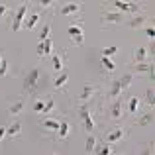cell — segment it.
<instances>
[{"label": "cell", "mask_w": 155, "mask_h": 155, "mask_svg": "<svg viewBox=\"0 0 155 155\" xmlns=\"http://www.w3.org/2000/svg\"><path fill=\"white\" fill-rule=\"evenodd\" d=\"M132 81H134V73H130V71L122 73L118 79H112V83H110L108 91H106V94H104V100H106V102H110V100L120 98L122 92L128 91V87L132 84Z\"/></svg>", "instance_id": "1"}, {"label": "cell", "mask_w": 155, "mask_h": 155, "mask_svg": "<svg viewBox=\"0 0 155 155\" xmlns=\"http://www.w3.org/2000/svg\"><path fill=\"white\" fill-rule=\"evenodd\" d=\"M104 116L110 122H122L126 118V102L120 98L106 102L104 104Z\"/></svg>", "instance_id": "2"}, {"label": "cell", "mask_w": 155, "mask_h": 155, "mask_svg": "<svg viewBox=\"0 0 155 155\" xmlns=\"http://www.w3.org/2000/svg\"><path fill=\"white\" fill-rule=\"evenodd\" d=\"M112 6H116L118 8V12H122V14H128V16H132V14H137V12H143V4L141 2H136V0H108Z\"/></svg>", "instance_id": "3"}, {"label": "cell", "mask_w": 155, "mask_h": 155, "mask_svg": "<svg viewBox=\"0 0 155 155\" xmlns=\"http://www.w3.org/2000/svg\"><path fill=\"white\" fill-rule=\"evenodd\" d=\"M39 77H41V69L34 67L24 75V92H35L38 91V83H39Z\"/></svg>", "instance_id": "4"}, {"label": "cell", "mask_w": 155, "mask_h": 155, "mask_svg": "<svg viewBox=\"0 0 155 155\" xmlns=\"http://www.w3.org/2000/svg\"><path fill=\"white\" fill-rule=\"evenodd\" d=\"M100 91H102V87H100V84H96V83H87L77 102H79V104H91L92 100L96 98V94H100Z\"/></svg>", "instance_id": "5"}, {"label": "cell", "mask_w": 155, "mask_h": 155, "mask_svg": "<svg viewBox=\"0 0 155 155\" xmlns=\"http://www.w3.org/2000/svg\"><path fill=\"white\" fill-rule=\"evenodd\" d=\"M79 118L83 120V126L88 134L96 132V124H94V118H92V112L88 108V104H79Z\"/></svg>", "instance_id": "6"}, {"label": "cell", "mask_w": 155, "mask_h": 155, "mask_svg": "<svg viewBox=\"0 0 155 155\" xmlns=\"http://www.w3.org/2000/svg\"><path fill=\"white\" fill-rule=\"evenodd\" d=\"M28 12H30V2H22V4L18 6V10L14 12V16H12V24H10L12 31H18L20 28H22L24 18H26Z\"/></svg>", "instance_id": "7"}, {"label": "cell", "mask_w": 155, "mask_h": 155, "mask_svg": "<svg viewBox=\"0 0 155 155\" xmlns=\"http://www.w3.org/2000/svg\"><path fill=\"white\" fill-rule=\"evenodd\" d=\"M100 20H102L104 26H118V24H124L126 14H122V12H118V10H104L102 16H100Z\"/></svg>", "instance_id": "8"}, {"label": "cell", "mask_w": 155, "mask_h": 155, "mask_svg": "<svg viewBox=\"0 0 155 155\" xmlns=\"http://www.w3.org/2000/svg\"><path fill=\"white\" fill-rule=\"evenodd\" d=\"M124 22H126V26H128V28H132V30H137V28H143L145 24L149 22V16L143 14V12H137V14H132V18L124 20Z\"/></svg>", "instance_id": "9"}, {"label": "cell", "mask_w": 155, "mask_h": 155, "mask_svg": "<svg viewBox=\"0 0 155 155\" xmlns=\"http://www.w3.org/2000/svg\"><path fill=\"white\" fill-rule=\"evenodd\" d=\"M69 35L73 38V43L75 45H83L84 43V35H83V20H81L79 24H71L69 26Z\"/></svg>", "instance_id": "10"}, {"label": "cell", "mask_w": 155, "mask_h": 155, "mask_svg": "<svg viewBox=\"0 0 155 155\" xmlns=\"http://www.w3.org/2000/svg\"><path fill=\"white\" fill-rule=\"evenodd\" d=\"M83 12V2H65L63 6H59L61 16H77Z\"/></svg>", "instance_id": "11"}, {"label": "cell", "mask_w": 155, "mask_h": 155, "mask_svg": "<svg viewBox=\"0 0 155 155\" xmlns=\"http://www.w3.org/2000/svg\"><path fill=\"white\" fill-rule=\"evenodd\" d=\"M126 134H128V130L126 128H122V126H118V128H112L108 134H106V137H104V141H108V143H118V141H122L126 137Z\"/></svg>", "instance_id": "12"}, {"label": "cell", "mask_w": 155, "mask_h": 155, "mask_svg": "<svg viewBox=\"0 0 155 155\" xmlns=\"http://www.w3.org/2000/svg\"><path fill=\"white\" fill-rule=\"evenodd\" d=\"M69 134H71V120H59V128H57V132H55V137H57V141H65L69 137Z\"/></svg>", "instance_id": "13"}, {"label": "cell", "mask_w": 155, "mask_h": 155, "mask_svg": "<svg viewBox=\"0 0 155 155\" xmlns=\"http://www.w3.org/2000/svg\"><path fill=\"white\" fill-rule=\"evenodd\" d=\"M39 20H41V12L31 10V12H28V14H26V18H24V24H22V26L26 28V30H34V28L39 24Z\"/></svg>", "instance_id": "14"}, {"label": "cell", "mask_w": 155, "mask_h": 155, "mask_svg": "<svg viewBox=\"0 0 155 155\" xmlns=\"http://www.w3.org/2000/svg\"><path fill=\"white\" fill-rule=\"evenodd\" d=\"M24 106H26V96H20L16 102H12L10 106H8V116L10 118H18L20 114H22Z\"/></svg>", "instance_id": "15"}, {"label": "cell", "mask_w": 155, "mask_h": 155, "mask_svg": "<svg viewBox=\"0 0 155 155\" xmlns=\"http://www.w3.org/2000/svg\"><path fill=\"white\" fill-rule=\"evenodd\" d=\"M130 73H149L153 77V63L151 61H141V63H134L132 67L128 69Z\"/></svg>", "instance_id": "16"}, {"label": "cell", "mask_w": 155, "mask_h": 155, "mask_svg": "<svg viewBox=\"0 0 155 155\" xmlns=\"http://www.w3.org/2000/svg\"><path fill=\"white\" fill-rule=\"evenodd\" d=\"M41 128H43V132H45V134H49V136H51V134H55L57 128H59V120L47 116L45 120H41Z\"/></svg>", "instance_id": "17"}, {"label": "cell", "mask_w": 155, "mask_h": 155, "mask_svg": "<svg viewBox=\"0 0 155 155\" xmlns=\"http://www.w3.org/2000/svg\"><path fill=\"white\" fill-rule=\"evenodd\" d=\"M67 81H69V71H67V69H63V71H59V73H57V77L53 79V88H55V91L63 88L65 84H67Z\"/></svg>", "instance_id": "18"}, {"label": "cell", "mask_w": 155, "mask_h": 155, "mask_svg": "<svg viewBox=\"0 0 155 155\" xmlns=\"http://www.w3.org/2000/svg\"><path fill=\"white\" fill-rule=\"evenodd\" d=\"M51 51H53V39H51V38H47V39H43V41H39V45H38V55H39V57L49 55Z\"/></svg>", "instance_id": "19"}, {"label": "cell", "mask_w": 155, "mask_h": 155, "mask_svg": "<svg viewBox=\"0 0 155 155\" xmlns=\"http://www.w3.org/2000/svg\"><path fill=\"white\" fill-rule=\"evenodd\" d=\"M151 124H153V110L151 108L145 110V112L136 120V126H151Z\"/></svg>", "instance_id": "20"}, {"label": "cell", "mask_w": 155, "mask_h": 155, "mask_svg": "<svg viewBox=\"0 0 155 155\" xmlns=\"http://www.w3.org/2000/svg\"><path fill=\"white\" fill-rule=\"evenodd\" d=\"M140 102H141L140 96H132V98L128 100V104H126V114H137L140 112V110H137L140 108Z\"/></svg>", "instance_id": "21"}, {"label": "cell", "mask_w": 155, "mask_h": 155, "mask_svg": "<svg viewBox=\"0 0 155 155\" xmlns=\"http://www.w3.org/2000/svg\"><path fill=\"white\" fill-rule=\"evenodd\" d=\"M20 134H22V124H20L18 120L12 122V124L6 128V136H8V137H18Z\"/></svg>", "instance_id": "22"}, {"label": "cell", "mask_w": 155, "mask_h": 155, "mask_svg": "<svg viewBox=\"0 0 155 155\" xmlns=\"http://www.w3.org/2000/svg\"><path fill=\"white\" fill-rule=\"evenodd\" d=\"M141 61H149V49L147 47H140L134 53V63H141Z\"/></svg>", "instance_id": "23"}, {"label": "cell", "mask_w": 155, "mask_h": 155, "mask_svg": "<svg viewBox=\"0 0 155 155\" xmlns=\"http://www.w3.org/2000/svg\"><path fill=\"white\" fill-rule=\"evenodd\" d=\"M65 59H67V51H65V53H61V55H53V69H55L57 73L65 69V63H63Z\"/></svg>", "instance_id": "24"}, {"label": "cell", "mask_w": 155, "mask_h": 155, "mask_svg": "<svg viewBox=\"0 0 155 155\" xmlns=\"http://www.w3.org/2000/svg\"><path fill=\"white\" fill-rule=\"evenodd\" d=\"M94 151L102 153V155H110V153H114V147H112V143H108V141H100V145H94Z\"/></svg>", "instance_id": "25"}, {"label": "cell", "mask_w": 155, "mask_h": 155, "mask_svg": "<svg viewBox=\"0 0 155 155\" xmlns=\"http://www.w3.org/2000/svg\"><path fill=\"white\" fill-rule=\"evenodd\" d=\"M100 63H102V69H104L106 73H110V75L116 71V63H114L110 57H102V61H100Z\"/></svg>", "instance_id": "26"}, {"label": "cell", "mask_w": 155, "mask_h": 155, "mask_svg": "<svg viewBox=\"0 0 155 155\" xmlns=\"http://www.w3.org/2000/svg\"><path fill=\"white\" fill-rule=\"evenodd\" d=\"M94 145H96V136H94V134H88L87 145H84V151H87V153H94Z\"/></svg>", "instance_id": "27"}, {"label": "cell", "mask_w": 155, "mask_h": 155, "mask_svg": "<svg viewBox=\"0 0 155 155\" xmlns=\"http://www.w3.org/2000/svg\"><path fill=\"white\" fill-rule=\"evenodd\" d=\"M47 38H51V20L43 24L41 31H39V39H41V41H43V39H47Z\"/></svg>", "instance_id": "28"}, {"label": "cell", "mask_w": 155, "mask_h": 155, "mask_svg": "<svg viewBox=\"0 0 155 155\" xmlns=\"http://www.w3.org/2000/svg\"><path fill=\"white\" fill-rule=\"evenodd\" d=\"M55 106H57V102H55V98L51 96L49 100H45V104H43V112H41V114H47V116H49L53 110H55Z\"/></svg>", "instance_id": "29"}, {"label": "cell", "mask_w": 155, "mask_h": 155, "mask_svg": "<svg viewBox=\"0 0 155 155\" xmlns=\"http://www.w3.org/2000/svg\"><path fill=\"white\" fill-rule=\"evenodd\" d=\"M35 2H38V6L43 8V10H53L55 4H57V0H35Z\"/></svg>", "instance_id": "30"}, {"label": "cell", "mask_w": 155, "mask_h": 155, "mask_svg": "<svg viewBox=\"0 0 155 155\" xmlns=\"http://www.w3.org/2000/svg\"><path fill=\"white\" fill-rule=\"evenodd\" d=\"M145 102H147L149 108H153V87H149L147 92H145Z\"/></svg>", "instance_id": "31"}, {"label": "cell", "mask_w": 155, "mask_h": 155, "mask_svg": "<svg viewBox=\"0 0 155 155\" xmlns=\"http://www.w3.org/2000/svg\"><path fill=\"white\" fill-rule=\"evenodd\" d=\"M8 75V61L6 57H2V63H0V77H6Z\"/></svg>", "instance_id": "32"}, {"label": "cell", "mask_w": 155, "mask_h": 155, "mask_svg": "<svg viewBox=\"0 0 155 155\" xmlns=\"http://www.w3.org/2000/svg\"><path fill=\"white\" fill-rule=\"evenodd\" d=\"M43 104H45V100H35V102H34V112L41 114L43 112Z\"/></svg>", "instance_id": "33"}, {"label": "cell", "mask_w": 155, "mask_h": 155, "mask_svg": "<svg viewBox=\"0 0 155 155\" xmlns=\"http://www.w3.org/2000/svg\"><path fill=\"white\" fill-rule=\"evenodd\" d=\"M118 53V47H106L102 51V57H114Z\"/></svg>", "instance_id": "34"}, {"label": "cell", "mask_w": 155, "mask_h": 155, "mask_svg": "<svg viewBox=\"0 0 155 155\" xmlns=\"http://www.w3.org/2000/svg\"><path fill=\"white\" fill-rule=\"evenodd\" d=\"M8 12H10V8H8V4L0 2V18H6V16H8Z\"/></svg>", "instance_id": "35"}, {"label": "cell", "mask_w": 155, "mask_h": 155, "mask_svg": "<svg viewBox=\"0 0 155 155\" xmlns=\"http://www.w3.org/2000/svg\"><path fill=\"white\" fill-rule=\"evenodd\" d=\"M145 34H147V38H153V35H155V30H153L151 26H147V28H145Z\"/></svg>", "instance_id": "36"}, {"label": "cell", "mask_w": 155, "mask_h": 155, "mask_svg": "<svg viewBox=\"0 0 155 155\" xmlns=\"http://www.w3.org/2000/svg\"><path fill=\"white\" fill-rule=\"evenodd\" d=\"M4 137H6V128H4V126H0V141H2Z\"/></svg>", "instance_id": "37"}, {"label": "cell", "mask_w": 155, "mask_h": 155, "mask_svg": "<svg viewBox=\"0 0 155 155\" xmlns=\"http://www.w3.org/2000/svg\"><path fill=\"white\" fill-rule=\"evenodd\" d=\"M2 57H4V55H2V51H0V63H2Z\"/></svg>", "instance_id": "38"}]
</instances>
